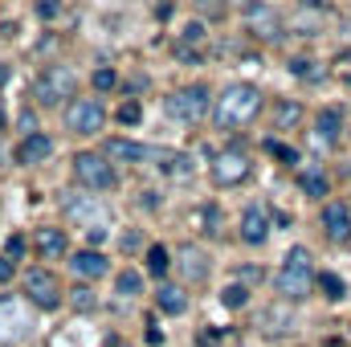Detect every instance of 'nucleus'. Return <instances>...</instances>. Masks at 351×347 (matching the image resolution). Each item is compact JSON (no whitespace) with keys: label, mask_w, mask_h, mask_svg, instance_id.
Wrapping results in <instances>:
<instances>
[{"label":"nucleus","mask_w":351,"mask_h":347,"mask_svg":"<svg viewBox=\"0 0 351 347\" xmlns=\"http://www.w3.org/2000/svg\"><path fill=\"white\" fill-rule=\"evenodd\" d=\"M106 156L119 160V164H156L160 160V147H143V143H131V139H110L106 143Z\"/></svg>","instance_id":"9"},{"label":"nucleus","mask_w":351,"mask_h":347,"mask_svg":"<svg viewBox=\"0 0 351 347\" xmlns=\"http://www.w3.org/2000/svg\"><path fill=\"white\" fill-rule=\"evenodd\" d=\"M221 302L237 311V307H245V302H250V290H245V286H229V290L221 294Z\"/></svg>","instance_id":"23"},{"label":"nucleus","mask_w":351,"mask_h":347,"mask_svg":"<svg viewBox=\"0 0 351 347\" xmlns=\"http://www.w3.org/2000/svg\"><path fill=\"white\" fill-rule=\"evenodd\" d=\"M12 274H16V265H12V258H8V254H4V258H0V286H4Z\"/></svg>","instance_id":"30"},{"label":"nucleus","mask_w":351,"mask_h":347,"mask_svg":"<svg viewBox=\"0 0 351 347\" xmlns=\"http://www.w3.org/2000/svg\"><path fill=\"white\" fill-rule=\"evenodd\" d=\"M74 86H78V78H74L70 66H49V70L37 78L33 94H37L41 106H62L66 98H74Z\"/></svg>","instance_id":"3"},{"label":"nucleus","mask_w":351,"mask_h":347,"mask_svg":"<svg viewBox=\"0 0 351 347\" xmlns=\"http://www.w3.org/2000/svg\"><path fill=\"white\" fill-rule=\"evenodd\" d=\"M265 147H269V152H274L282 164H298V152H294V147H286V143H274V139H269Z\"/></svg>","instance_id":"26"},{"label":"nucleus","mask_w":351,"mask_h":347,"mask_svg":"<svg viewBox=\"0 0 351 347\" xmlns=\"http://www.w3.org/2000/svg\"><path fill=\"white\" fill-rule=\"evenodd\" d=\"M74 176H78V184L90 188V192H110L114 188V168L106 164V156H98V152H78L74 156Z\"/></svg>","instance_id":"4"},{"label":"nucleus","mask_w":351,"mask_h":347,"mask_svg":"<svg viewBox=\"0 0 351 347\" xmlns=\"http://www.w3.org/2000/svg\"><path fill=\"white\" fill-rule=\"evenodd\" d=\"M229 4H258V0H229Z\"/></svg>","instance_id":"37"},{"label":"nucleus","mask_w":351,"mask_h":347,"mask_svg":"<svg viewBox=\"0 0 351 347\" xmlns=\"http://www.w3.org/2000/svg\"><path fill=\"white\" fill-rule=\"evenodd\" d=\"M123 250H139V233H127L123 237Z\"/></svg>","instance_id":"35"},{"label":"nucleus","mask_w":351,"mask_h":347,"mask_svg":"<svg viewBox=\"0 0 351 347\" xmlns=\"http://www.w3.org/2000/svg\"><path fill=\"white\" fill-rule=\"evenodd\" d=\"M114 290H119V294H123V298H135V294H139V290H143V278H139V274H135V270H123V274H119V278H114Z\"/></svg>","instance_id":"21"},{"label":"nucleus","mask_w":351,"mask_h":347,"mask_svg":"<svg viewBox=\"0 0 351 347\" xmlns=\"http://www.w3.org/2000/svg\"><path fill=\"white\" fill-rule=\"evenodd\" d=\"M258 115H262V90L250 86V82L229 86L217 102H213V123H217L221 131H241V127H250Z\"/></svg>","instance_id":"1"},{"label":"nucleus","mask_w":351,"mask_h":347,"mask_svg":"<svg viewBox=\"0 0 351 347\" xmlns=\"http://www.w3.org/2000/svg\"><path fill=\"white\" fill-rule=\"evenodd\" d=\"M315 62H306V58H298V62H290V70L298 74V78H319V70H311Z\"/></svg>","instance_id":"29"},{"label":"nucleus","mask_w":351,"mask_h":347,"mask_svg":"<svg viewBox=\"0 0 351 347\" xmlns=\"http://www.w3.org/2000/svg\"><path fill=\"white\" fill-rule=\"evenodd\" d=\"M139 115H143V110H139V102H123V106H119V123H123V127H135V123H139Z\"/></svg>","instance_id":"25"},{"label":"nucleus","mask_w":351,"mask_h":347,"mask_svg":"<svg viewBox=\"0 0 351 347\" xmlns=\"http://www.w3.org/2000/svg\"><path fill=\"white\" fill-rule=\"evenodd\" d=\"M274 286H278V294L290 298V302H298V298L311 294V286H315V265H311V254H306L302 246H294V250L286 254L278 278H274Z\"/></svg>","instance_id":"2"},{"label":"nucleus","mask_w":351,"mask_h":347,"mask_svg":"<svg viewBox=\"0 0 351 347\" xmlns=\"http://www.w3.org/2000/svg\"><path fill=\"white\" fill-rule=\"evenodd\" d=\"M25 254V237H8V258H21Z\"/></svg>","instance_id":"31"},{"label":"nucleus","mask_w":351,"mask_h":347,"mask_svg":"<svg viewBox=\"0 0 351 347\" xmlns=\"http://www.w3.org/2000/svg\"><path fill=\"white\" fill-rule=\"evenodd\" d=\"M70 302H74V311H94V290H90V286L70 290Z\"/></svg>","instance_id":"24"},{"label":"nucleus","mask_w":351,"mask_h":347,"mask_svg":"<svg viewBox=\"0 0 351 347\" xmlns=\"http://www.w3.org/2000/svg\"><path fill=\"white\" fill-rule=\"evenodd\" d=\"M25 294H29V302L41 307V311H58L62 298H66L62 282H58L49 270H29V274H25Z\"/></svg>","instance_id":"6"},{"label":"nucleus","mask_w":351,"mask_h":347,"mask_svg":"<svg viewBox=\"0 0 351 347\" xmlns=\"http://www.w3.org/2000/svg\"><path fill=\"white\" fill-rule=\"evenodd\" d=\"M319 286L327 290V298H339V294H343V282H339L335 274H323V278H319Z\"/></svg>","instance_id":"28"},{"label":"nucleus","mask_w":351,"mask_h":347,"mask_svg":"<svg viewBox=\"0 0 351 347\" xmlns=\"http://www.w3.org/2000/svg\"><path fill=\"white\" fill-rule=\"evenodd\" d=\"M70 270H74L78 278H102L110 265H106V258H102L98 250H82V254H74V258H70Z\"/></svg>","instance_id":"15"},{"label":"nucleus","mask_w":351,"mask_h":347,"mask_svg":"<svg viewBox=\"0 0 351 347\" xmlns=\"http://www.w3.org/2000/svg\"><path fill=\"white\" fill-rule=\"evenodd\" d=\"M274 123H278V131H286V127H298V123H302V106H298V102H278V110H274Z\"/></svg>","instance_id":"19"},{"label":"nucleus","mask_w":351,"mask_h":347,"mask_svg":"<svg viewBox=\"0 0 351 347\" xmlns=\"http://www.w3.org/2000/svg\"><path fill=\"white\" fill-rule=\"evenodd\" d=\"M168 110H172L180 123H200V119L208 115V86H200V82L180 86L172 98H168Z\"/></svg>","instance_id":"7"},{"label":"nucleus","mask_w":351,"mask_h":347,"mask_svg":"<svg viewBox=\"0 0 351 347\" xmlns=\"http://www.w3.org/2000/svg\"><path fill=\"white\" fill-rule=\"evenodd\" d=\"M58 8H62L58 0H41V16H45V21H49V16H58Z\"/></svg>","instance_id":"33"},{"label":"nucleus","mask_w":351,"mask_h":347,"mask_svg":"<svg viewBox=\"0 0 351 347\" xmlns=\"http://www.w3.org/2000/svg\"><path fill=\"white\" fill-rule=\"evenodd\" d=\"M114 82H119V78H114V70H106V66H102V70H94V90H114Z\"/></svg>","instance_id":"27"},{"label":"nucleus","mask_w":351,"mask_h":347,"mask_svg":"<svg viewBox=\"0 0 351 347\" xmlns=\"http://www.w3.org/2000/svg\"><path fill=\"white\" fill-rule=\"evenodd\" d=\"M33 246H37V254H41L45 261H58L66 250H70V241H66V229H58V225H45V229H37Z\"/></svg>","instance_id":"12"},{"label":"nucleus","mask_w":351,"mask_h":347,"mask_svg":"<svg viewBox=\"0 0 351 347\" xmlns=\"http://www.w3.org/2000/svg\"><path fill=\"white\" fill-rule=\"evenodd\" d=\"M250 29L262 37V41H278L282 37V16L274 12V8H265V4H258L254 12H250Z\"/></svg>","instance_id":"14"},{"label":"nucleus","mask_w":351,"mask_h":347,"mask_svg":"<svg viewBox=\"0 0 351 347\" xmlns=\"http://www.w3.org/2000/svg\"><path fill=\"white\" fill-rule=\"evenodd\" d=\"M180 265H184L188 282H204V278H208V258H204L196 246H184V250H180Z\"/></svg>","instance_id":"17"},{"label":"nucleus","mask_w":351,"mask_h":347,"mask_svg":"<svg viewBox=\"0 0 351 347\" xmlns=\"http://www.w3.org/2000/svg\"><path fill=\"white\" fill-rule=\"evenodd\" d=\"M4 78H8V70H4V66H0V86H4Z\"/></svg>","instance_id":"36"},{"label":"nucleus","mask_w":351,"mask_h":347,"mask_svg":"<svg viewBox=\"0 0 351 347\" xmlns=\"http://www.w3.org/2000/svg\"><path fill=\"white\" fill-rule=\"evenodd\" d=\"M102 123H106V110L98 98H74L66 106V127L74 135H94V131H102Z\"/></svg>","instance_id":"8"},{"label":"nucleus","mask_w":351,"mask_h":347,"mask_svg":"<svg viewBox=\"0 0 351 347\" xmlns=\"http://www.w3.org/2000/svg\"><path fill=\"white\" fill-rule=\"evenodd\" d=\"M323 229H327L331 241H348L351 237V208L348 204H339V200L327 204V208H323Z\"/></svg>","instance_id":"13"},{"label":"nucleus","mask_w":351,"mask_h":347,"mask_svg":"<svg viewBox=\"0 0 351 347\" xmlns=\"http://www.w3.org/2000/svg\"><path fill=\"white\" fill-rule=\"evenodd\" d=\"M200 37H204V29H200V25H188V29H184V41H192V45H196Z\"/></svg>","instance_id":"32"},{"label":"nucleus","mask_w":351,"mask_h":347,"mask_svg":"<svg viewBox=\"0 0 351 347\" xmlns=\"http://www.w3.org/2000/svg\"><path fill=\"white\" fill-rule=\"evenodd\" d=\"M0 123H4V115H0Z\"/></svg>","instance_id":"38"},{"label":"nucleus","mask_w":351,"mask_h":347,"mask_svg":"<svg viewBox=\"0 0 351 347\" xmlns=\"http://www.w3.org/2000/svg\"><path fill=\"white\" fill-rule=\"evenodd\" d=\"M102 237H106V229H94V225H90V229H86V241H90V246H98Z\"/></svg>","instance_id":"34"},{"label":"nucleus","mask_w":351,"mask_h":347,"mask_svg":"<svg viewBox=\"0 0 351 347\" xmlns=\"http://www.w3.org/2000/svg\"><path fill=\"white\" fill-rule=\"evenodd\" d=\"M156 307L164 311V315H184V307H188V294L172 286V282H160V290H156Z\"/></svg>","instance_id":"16"},{"label":"nucleus","mask_w":351,"mask_h":347,"mask_svg":"<svg viewBox=\"0 0 351 347\" xmlns=\"http://www.w3.org/2000/svg\"><path fill=\"white\" fill-rule=\"evenodd\" d=\"M168 270H172L168 250H164V246H152V250H147V274H152V278H164Z\"/></svg>","instance_id":"20"},{"label":"nucleus","mask_w":351,"mask_h":347,"mask_svg":"<svg viewBox=\"0 0 351 347\" xmlns=\"http://www.w3.org/2000/svg\"><path fill=\"white\" fill-rule=\"evenodd\" d=\"M53 156V139L49 135H41V131H33V135H25L21 139V147H16V164H41V160H49Z\"/></svg>","instance_id":"11"},{"label":"nucleus","mask_w":351,"mask_h":347,"mask_svg":"<svg viewBox=\"0 0 351 347\" xmlns=\"http://www.w3.org/2000/svg\"><path fill=\"white\" fill-rule=\"evenodd\" d=\"M250 180V156L241 147H225L213 156V184L217 188H237Z\"/></svg>","instance_id":"5"},{"label":"nucleus","mask_w":351,"mask_h":347,"mask_svg":"<svg viewBox=\"0 0 351 347\" xmlns=\"http://www.w3.org/2000/svg\"><path fill=\"white\" fill-rule=\"evenodd\" d=\"M339 127H343V115H339V110H323V115L315 119L319 143H335V139H339Z\"/></svg>","instance_id":"18"},{"label":"nucleus","mask_w":351,"mask_h":347,"mask_svg":"<svg viewBox=\"0 0 351 347\" xmlns=\"http://www.w3.org/2000/svg\"><path fill=\"white\" fill-rule=\"evenodd\" d=\"M265 237H269V213H265L262 204H250L241 213V241L245 246H262Z\"/></svg>","instance_id":"10"},{"label":"nucleus","mask_w":351,"mask_h":347,"mask_svg":"<svg viewBox=\"0 0 351 347\" xmlns=\"http://www.w3.org/2000/svg\"><path fill=\"white\" fill-rule=\"evenodd\" d=\"M298 184H302V192H306V196H327V176L315 172V168H311V172H302Z\"/></svg>","instance_id":"22"}]
</instances>
